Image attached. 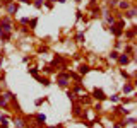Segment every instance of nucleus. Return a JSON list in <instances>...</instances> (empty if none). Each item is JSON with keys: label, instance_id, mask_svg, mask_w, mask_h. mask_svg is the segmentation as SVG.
<instances>
[{"label": "nucleus", "instance_id": "obj_1", "mask_svg": "<svg viewBox=\"0 0 137 128\" xmlns=\"http://www.w3.org/2000/svg\"><path fill=\"white\" fill-rule=\"evenodd\" d=\"M58 84H60L62 87H65L67 84H69V75H65V74H62V75H58Z\"/></svg>", "mask_w": 137, "mask_h": 128}, {"label": "nucleus", "instance_id": "obj_2", "mask_svg": "<svg viewBox=\"0 0 137 128\" xmlns=\"http://www.w3.org/2000/svg\"><path fill=\"white\" fill-rule=\"evenodd\" d=\"M120 27H122V22H120V24H116V26H111L110 31H111L115 36H120V34H122V29H120Z\"/></svg>", "mask_w": 137, "mask_h": 128}, {"label": "nucleus", "instance_id": "obj_3", "mask_svg": "<svg viewBox=\"0 0 137 128\" xmlns=\"http://www.w3.org/2000/svg\"><path fill=\"white\" fill-rule=\"evenodd\" d=\"M93 96H94L96 99H100V101L106 97V96H105V92H103V90H101V89H94V92H93Z\"/></svg>", "mask_w": 137, "mask_h": 128}, {"label": "nucleus", "instance_id": "obj_4", "mask_svg": "<svg viewBox=\"0 0 137 128\" xmlns=\"http://www.w3.org/2000/svg\"><path fill=\"white\" fill-rule=\"evenodd\" d=\"M36 121H38V125H45L46 116H45V115H38V116H36Z\"/></svg>", "mask_w": 137, "mask_h": 128}, {"label": "nucleus", "instance_id": "obj_5", "mask_svg": "<svg viewBox=\"0 0 137 128\" xmlns=\"http://www.w3.org/2000/svg\"><path fill=\"white\" fill-rule=\"evenodd\" d=\"M118 62H120L122 65H127V63H129V57H127V55L123 53L122 57H118Z\"/></svg>", "mask_w": 137, "mask_h": 128}, {"label": "nucleus", "instance_id": "obj_6", "mask_svg": "<svg viewBox=\"0 0 137 128\" xmlns=\"http://www.w3.org/2000/svg\"><path fill=\"white\" fill-rule=\"evenodd\" d=\"M132 90H134V85H132V84H125V85H123V92H125V94L132 92Z\"/></svg>", "mask_w": 137, "mask_h": 128}, {"label": "nucleus", "instance_id": "obj_7", "mask_svg": "<svg viewBox=\"0 0 137 128\" xmlns=\"http://www.w3.org/2000/svg\"><path fill=\"white\" fill-rule=\"evenodd\" d=\"M7 10H9V14H14V12H17V5L15 4H9Z\"/></svg>", "mask_w": 137, "mask_h": 128}, {"label": "nucleus", "instance_id": "obj_8", "mask_svg": "<svg viewBox=\"0 0 137 128\" xmlns=\"http://www.w3.org/2000/svg\"><path fill=\"white\" fill-rule=\"evenodd\" d=\"M79 72H81V74H87V72H89V67H87V65H81Z\"/></svg>", "mask_w": 137, "mask_h": 128}, {"label": "nucleus", "instance_id": "obj_9", "mask_svg": "<svg viewBox=\"0 0 137 128\" xmlns=\"http://www.w3.org/2000/svg\"><path fill=\"white\" fill-rule=\"evenodd\" d=\"M14 123H15V126H17V128H22V126H24V121H22V120H19V118H17Z\"/></svg>", "mask_w": 137, "mask_h": 128}, {"label": "nucleus", "instance_id": "obj_10", "mask_svg": "<svg viewBox=\"0 0 137 128\" xmlns=\"http://www.w3.org/2000/svg\"><path fill=\"white\" fill-rule=\"evenodd\" d=\"M125 15H127V17H129V19H134V15H135V10H134V9H132V10H129V12H127V14H125Z\"/></svg>", "mask_w": 137, "mask_h": 128}, {"label": "nucleus", "instance_id": "obj_11", "mask_svg": "<svg viewBox=\"0 0 137 128\" xmlns=\"http://www.w3.org/2000/svg\"><path fill=\"white\" fill-rule=\"evenodd\" d=\"M40 82H41L43 85H50V80H48V79H40Z\"/></svg>", "mask_w": 137, "mask_h": 128}, {"label": "nucleus", "instance_id": "obj_12", "mask_svg": "<svg viewBox=\"0 0 137 128\" xmlns=\"http://www.w3.org/2000/svg\"><path fill=\"white\" fill-rule=\"evenodd\" d=\"M75 39H77V41H82V39H84V34H82V32H79V34H77V38H75Z\"/></svg>", "mask_w": 137, "mask_h": 128}, {"label": "nucleus", "instance_id": "obj_13", "mask_svg": "<svg viewBox=\"0 0 137 128\" xmlns=\"http://www.w3.org/2000/svg\"><path fill=\"white\" fill-rule=\"evenodd\" d=\"M29 74H31V75H38V68H31Z\"/></svg>", "mask_w": 137, "mask_h": 128}, {"label": "nucleus", "instance_id": "obj_14", "mask_svg": "<svg viewBox=\"0 0 137 128\" xmlns=\"http://www.w3.org/2000/svg\"><path fill=\"white\" fill-rule=\"evenodd\" d=\"M34 5H36V7H38V9H40V7H41V5H43V2H41V0H36V2H34Z\"/></svg>", "mask_w": 137, "mask_h": 128}, {"label": "nucleus", "instance_id": "obj_15", "mask_svg": "<svg viewBox=\"0 0 137 128\" xmlns=\"http://www.w3.org/2000/svg\"><path fill=\"white\" fill-rule=\"evenodd\" d=\"M110 57H111V58H118V53H116V51H111Z\"/></svg>", "mask_w": 137, "mask_h": 128}, {"label": "nucleus", "instance_id": "obj_16", "mask_svg": "<svg viewBox=\"0 0 137 128\" xmlns=\"http://www.w3.org/2000/svg\"><path fill=\"white\" fill-rule=\"evenodd\" d=\"M120 7H122V9H127L129 4H127V2H120Z\"/></svg>", "mask_w": 137, "mask_h": 128}, {"label": "nucleus", "instance_id": "obj_17", "mask_svg": "<svg viewBox=\"0 0 137 128\" xmlns=\"http://www.w3.org/2000/svg\"><path fill=\"white\" fill-rule=\"evenodd\" d=\"M106 21H108L110 24H113V21H115V19H113V17H110V15H106Z\"/></svg>", "mask_w": 137, "mask_h": 128}, {"label": "nucleus", "instance_id": "obj_18", "mask_svg": "<svg viewBox=\"0 0 137 128\" xmlns=\"http://www.w3.org/2000/svg\"><path fill=\"white\" fill-rule=\"evenodd\" d=\"M111 101L113 102H118V96H111Z\"/></svg>", "mask_w": 137, "mask_h": 128}, {"label": "nucleus", "instance_id": "obj_19", "mask_svg": "<svg viewBox=\"0 0 137 128\" xmlns=\"http://www.w3.org/2000/svg\"><path fill=\"white\" fill-rule=\"evenodd\" d=\"M51 2H55V0H51Z\"/></svg>", "mask_w": 137, "mask_h": 128}]
</instances>
